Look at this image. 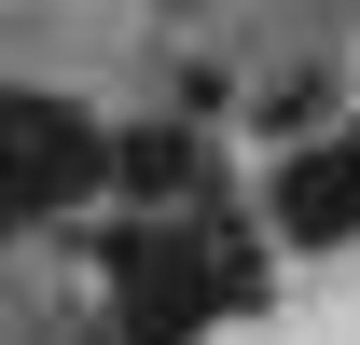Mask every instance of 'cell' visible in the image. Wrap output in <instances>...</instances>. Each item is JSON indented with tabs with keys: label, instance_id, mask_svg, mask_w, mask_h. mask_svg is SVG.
Returning a JSON list of instances; mask_svg holds the SVG:
<instances>
[{
	"label": "cell",
	"instance_id": "obj_1",
	"mask_svg": "<svg viewBox=\"0 0 360 345\" xmlns=\"http://www.w3.org/2000/svg\"><path fill=\"white\" fill-rule=\"evenodd\" d=\"M111 304H125L139 345H194L222 304H208V262H194V235L180 221H125L111 235Z\"/></svg>",
	"mask_w": 360,
	"mask_h": 345
},
{
	"label": "cell",
	"instance_id": "obj_2",
	"mask_svg": "<svg viewBox=\"0 0 360 345\" xmlns=\"http://www.w3.org/2000/svg\"><path fill=\"white\" fill-rule=\"evenodd\" d=\"M97 180V125L84 111H70V97H0V221L28 208H70V194H84Z\"/></svg>",
	"mask_w": 360,
	"mask_h": 345
},
{
	"label": "cell",
	"instance_id": "obj_3",
	"mask_svg": "<svg viewBox=\"0 0 360 345\" xmlns=\"http://www.w3.org/2000/svg\"><path fill=\"white\" fill-rule=\"evenodd\" d=\"M277 235L291 249H347L360 235V138H305L277 166Z\"/></svg>",
	"mask_w": 360,
	"mask_h": 345
},
{
	"label": "cell",
	"instance_id": "obj_4",
	"mask_svg": "<svg viewBox=\"0 0 360 345\" xmlns=\"http://www.w3.org/2000/svg\"><path fill=\"white\" fill-rule=\"evenodd\" d=\"M319 111H333V83H319V69H291V83H277V97H264V125H291V138H305V125H319Z\"/></svg>",
	"mask_w": 360,
	"mask_h": 345
}]
</instances>
